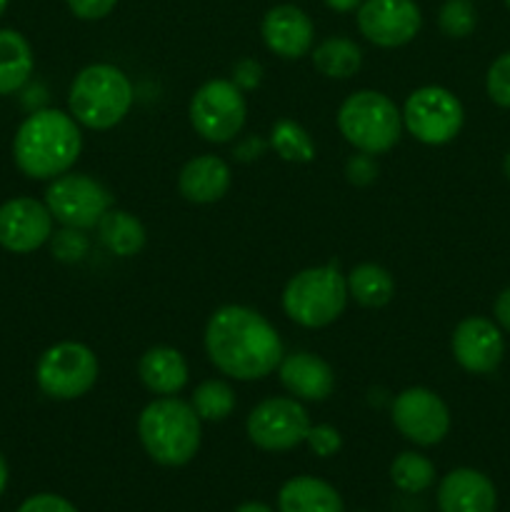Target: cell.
<instances>
[{"label":"cell","mask_w":510,"mask_h":512,"mask_svg":"<svg viewBox=\"0 0 510 512\" xmlns=\"http://www.w3.org/2000/svg\"><path fill=\"white\" fill-rule=\"evenodd\" d=\"M348 283L338 263L305 268L288 280L283 290V310L300 328H325L343 315L348 305Z\"/></svg>","instance_id":"5b68a950"},{"label":"cell","mask_w":510,"mask_h":512,"mask_svg":"<svg viewBox=\"0 0 510 512\" xmlns=\"http://www.w3.org/2000/svg\"><path fill=\"white\" fill-rule=\"evenodd\" d=\"M493 313H495V320H498L500 328H505L510 333V285L498 295V298H495Z\"/></svg>","instance_id":"74e56055"},{"label":"cell","mask_w":510,"mask_h":512,"mask_svg":"<svg viewBox=\"0 0 510 512\" xmlns=\"http://www.w3.org/2000/svg\"><path fill=\"white\" fill-rule=\"evenodd\" d=\"M503 170H505V178L510 180V150H508V155H505V160H503Z\"/></svg>","instance_id":"b9f144b4"},{"label":"cell","mask_w":510,"mask_h":512,"mask_svg":"<svg viewBox=\"0 0 510 512\" xmlns=\"http://www.w3.org/2000/svg\"><path fill=\"white\" fill-rule=\"evenodd\" d=\"M245 115V95L233 80H208L188 105L190 125L208 143H230L243 130Z\"/></svg>","instance_id":"ba28073f"},{"label":"cell","mask_w":510,"mask_h":512,"mask_svg":"<svg viewBox=\"0 0 510 512\" xmlns=\"http://www.w3.org/2000/svg\"><path fill=\"white\" fill-rule=\"evenodd\" d=\"M205 353L233 380H263L283 360V340L265 315L245 305H223L205 325Z\"/></svg>","instance_id":"6da1fadb"},{"label":"cell","mask_w":510,"mask_h":512,"mask_svg":"<svg viewBox=\"0 0 510 512\" xmlns=\"http://www.w3.org/2000/svg\"><path fill=\"white\" fill-rule=\"evenodd\" d=\"M53 235V215L35 198H13L0 205V248L28 255L43 248Z\"/></svg>","instance_id":"5bb4252c"},{"label":"cell","mask_w":510,"mask_h":512,"mask_svg":"<svg viewBox=\"0 0 510 512\" xmlns=\"http://www.w3.org/2000/svg\"><path fill=\"white\" fill-rule=\"evenodd\" d=\"M138 375L145 388L155 395H175L188 383V363L183 353L168 345L145 350L138 363Z\"/></svg>","instance_id":"ffe728a7"},{"label":"cell","mask_w":510,"mask_h":512,"mask_svg":"<svg viewBox=\"0 0 510 512\" xmlns=\"http://www.w3.org/2000/svg\"><path fill=\"white\" fill-rule=\"evenodd\" d=\"M280 512H345L338 490L313 475L290 478L278 493Z\"/></svg>","instance_id":"44dd1931"},{"label":"cell","mask_w":510,"mask_h":512,"mask_svg":"<svg viewBox=\"0 0 510 512\" xmlns=\"http://www.w3.org/2000/svg\"><path fill=\"white\" fill-rule=\"evenodd\" d=\"M95 228H98V238L105 245V250H110L118 258H133L145 245L143 223L128 210L110 208Z\"/></svg>","instance_id":"603a6c76"},{"label":"cell","mask_w":510,"mask_h":512,"mask_svg":"<svg viewBox=\"0 0 510 512\" xmlns=\"http://www.w3.org/2000/svg\"><path fill=\"white\" fill-rule=\"evenodd\" d=\"M265 150H268V143H265V140H260L258 135H248V138H243L235 145L233 155L240 163H250V160H258Z\"/></svg>","instance_id":"8d00e7d4"},{"label":"cell","mask_w":510,"mask_h":512,"mask_svg":"<svg viewBox=\"0 0 510 512\" xmlns=\"http://www.w3.org/2000/svg\"><path fill=\"white\" fill-rule=\"evenodd\" d=\"M5 485H8V463H5L3 453H0V495L5 493Z\"/></svg>","instance_id":"60d3db41"},{"label":"cell","mask_w":510,"mask_h":512,"mask_svg":"<svg viewBox=\"0 0 510 512\" xmlns=\"http://www.w3.org/2000/svg\"><path fill=\"white\" fill-rule=\"evenodd\" d=\"M450 350L463 370L473 375H490L503 363L505 340L493 320L473 315L455 325Z\"/></svg>","instance_id":"9a60e30c"},{"label":"cell","mask_w":510,"mask_h":512,"mask_svg":"<svg viewBox=\"0 0 510 512\" xmlns=\"http://www.w3.org/2000/svg\"><path fill=\"white\" fill-rule=\"evenodd\" d=\"M390 480L403 493H425L435 483V465L425 455L408 450L390 463Z\"/></svg>","instance_id":"4316f807"},{"label":"cell","mask_w":510,"mask_h":512,"mask_svg":"<svg viewBox=\"0 0 510 512\" xmlns=\"http://www.w3.org/2000/svg\"><path fill=\"white\" fill-rule=\"evenodd\" d=\"M50 250H53L55 260H60V263H80L88 255L90 240L85 238L83 230L63 228L50 235Z\"/></svg>","instance_id":"f546056e"},{"label":"cell","mask_w":510,"mask_h":512,"mask_svg":"<svg viewBox=\"0 0 510 512\" xmlns=\"http://www.w3.org/2000/svg\"><path fill=\"white\" fill-rule=\"evenodd\" d=\"M338 130L360 153L383 155L398 145L403 113L380 90H355L340 105Z\"/></svg>","instance_id":"8992f818"},{"label":"cell","mask_w":510,"mask_h":512,"mask_svg":"<svg viewBox=\"0 0 510 512\" xmlns=\"http://www.w3.org/2000/svg\"><path fill=\"white\" fill-rule=\"evenodd\" d=\"M348 295L363 308H385L395 295V280L383 265L360 263L345 275Z\"/></svg>","instance_id":"cb8c5ba5"},{"label":"cell","mask_w":510,"mask_h":512,"mask_svg":"<svg viewBox=\"0 0 510 512\" xmlns=\"http://www.w3.org/2000/svg\"><path fill=\"white\" fill-rule=\"evenodd\" d=\"M178 190L188 203H218L230 190V168L218 155H198L188 160L178 175Z\"/></svg>","instance_id":"d6986e66"},{"label":"cell","mask_w":510,"mask_h":512,"mask_svg":"<svg viewBox=\"0 0 510 512\" xmlns=\"http://www.w3.org/2000/svg\"><path fill=\"white\" fill-rule=\"evenodd\" d=\"M18 512H80L70 500L60 498L55 493H38L30 495L28 500L20 503Z\"/></svg>","instance_id":"836d02e7"},{"label":"cell","mask_w":510,"mask_h":512,"mask_svg":"<svg viewBox=\"0 0 510 512\" xmlns=\"http://www.w3.org/2000/svg\"><path fill=\"white\" fill-rule=\"evenodd\" d=\"M465 110L458 95L440 85L413 90L403 105V125L415 140L425 145H445L460 133Z\"/></svg>","instance_id":"30bf717a"},{"label":"cell","mask_w":510,"mask_h":512,"mask_svg":"<svg viewBox=\"0 0 510 512\" xmlns=\"http://www.w3.org/2000/svg\"><path fill=\"white\" fill-rule=\"evenodd\" d=\"M505 5H508V10H510V0H505Z\"/></svg>","instance_id":"ee69618b"},{"label":"cell","mask_w":510,"mask_h":512,"mask_svg":"<svg viewBox=\"0 0 510 512\" xmlns=\"http://www.w3.org/2000/svg\"><path fill=\"white\" fill-rule=\"evenodd\" d=\"M278 375L283 388L295 400H305V403H323L335 388L333 368L313 353L283 355Z\"/></svg>","instance_id":"ac0fdd59"},{"label":"cell","mask_w":510,"mask_h":512,"mask_svg":"<svg viewBox=\"0 0 510 512\" xmlns=\"http://www.w3.org/2000/svg\"><path fill=\"white\" fill-rule=\"evenodd\" d=\"M345 178H348L350 185H358V188L375 183V178H378V160H375V155L360 153V150L358 155H350L348 163H345Z\"/></svg>","instance_id":"d6a6232c"},{"label":"cell","mask_w":510,"mask_h":512,"mask_svg":"<svg viewBox=\"0 0 510 512\" xmlns=\"http://www.w3.org/2000/svg\"><path fill=\"white\" fill-rule=\"evenodd\" d=\"M485 90L495 105L510 110V50L490 63L488 75H485Z\"/></svg>","instance_id":"4dcf8cb0"},{"label":"cell","mask_w":510,"mask_h":512,"mask_svg":"<svg viewBox=\"0 0 510 512\" xmlns=\"http://www.w3.org/2000/svg\"><path fill=\"white\" fill-rule=\"evenodd\" d=\"M5 10H8V0H0V18H3Z\"/></svg>","instance_id":"7bdbcfd3"},{"label":"cell","mask_w":510,"mask_h":512,"mask_svg":"<svg viewBox=\"0 0 510 512\" xmlns=\"http://www.w3.org/2000/svg\"><path fill=\"white\" fill-rule=\"evenodd\" d=\"M270 148L288 163H310L315 158V143L308 130L290 118H280L270 130Z\"/></svg>","instance_id":"484cf974"},{"label":"cell","mask_w":510,"mask_h":512,"mask_svg":"<svg viewBox=\"0 0 510 512\" xmlns=\"http://www.w3.org/2000/svg\"><path fill=\"white\" fill-rule=\"evenodd\" d=\"M128 75L110 63H95L75 75L68 93L70 115L90 130H110L133 108Z\"/></svg>","instance_id":"277c9868"},{"label":"cell","mask_w":510,"mask_h":512,"mask_svg":"<svg viewBox=\"0 0 510 512\" xmlns=\"http://www.w3.org/2000/svg\"><path fill=\"white\" fill-rule=\"evenodd\" d=\"M235 512H275V510L265 503H243Z\"/></svg>","instance_id":"ab89813d"},{"label":"cell","mask_w":510,"mask_h":512,"mask_svg":"<svg viewBox=\"0 0 510 512\" xmlns=\"http://www.w3.org/2000/svg\"><path fill=\"white\" fill-rule=\"evenodd\" d=\"M83 135L78 120L55 108L33 110L13 138V160L25 178L53 180L80 158Z\"/></svg>","instance_id":"7a4b0ae2"},{"label":"cell","mask_w":510,"mask_h":512,"mask_svg":"<svg viewBox=\"0 0 510 512\" xmlns=\"http://www.w3.org/2000/svg\"><path fill=\"white\" fill-rule=\"evenodd\" d=\"M260 80H263V65L253 58H243L233 65V83L240 90H253L258 88Z\"/></svg>","instance_id":"d590c367"},{"label":"cell","mask_w":510,"mask_h":512,"mask_svg":"<svg viewBox=\"0 0 510 512\" xmlns=\"http://www.w3.org/2000/svg\"><path fill=\"white\" fill-rule=\"evenodd\" d=\"M323 3L328 5L330 10H335V13H353V10L360 8L363 0H323Z\"/></svg>","instance_id":"f35d334b"},{"label":"cell","mask_w":510,"mask_h":512,"mask_svg":"<svg viewBox=\"0 0 510 512\" xmlns=\"http://www.w3.org/2000/svg\"><path fill=\"white\" fill-rule=\"evenodd\" d=\"M395 430L415 445H438L450 430V410L438 393L428 388H408L395 395L390 408Z\"/></svg>","instance_id":"7c38bea8"},{"label":"cell","mask_w":510,"mask_h":512,"mask_svg":"<svg viewBox=\"0 0 510 512\" xmlns=\"http://www.w3.org/2000/svg\"><path fill=\"white\" fill-rule=\"evenodd\" d=\"M138 438L150 460L163 468H183L198 455L203 428L193 405L165 395L143 408L138 418Z\"/></svg>","instance_id":"3957f363"},{"label":"cell","mask_w":510,"mask_h":512,"mask_svg":"<svg viewBox=\"0 0 510 512\" xmlns=\"http://www.w3.org/2000/svg\"><path fill=\"white\" fill-rule=\"evenodd\" d=\"M355 13L360 35L378 48L408 45L423 28L415 0H363Z\"/></svg>","instance_id":"4fadbf2b"},{"label":"cell","mask_w":510,"mask_h":512,"mask_svg":"<svg viewBox=\"0 0 510 512\" xmlns=\"http://www.w3.org/2000/svg\"><path fill=\"white\" fill-rule=\"evenodd\" d=\"M190 405H193L200 420L220 423L235 410V393L225 380H205L195 388Z\"/></svg>","instance_id":"83f0119b"},{"label":"cell","mask_w":510,"mask_h":512,"mask_svg":"<svg viewBox=\"0 0 510 512\" xmlns=\"http://www.w3.org/2000/svg\"><path fill=\"white\" fill-rule=\"evenodd\" d=\"M313 65L325 78H353L360 70V65H363V50H360V45L355 40L335 35V38L323 40L313 50Z\"/></svg>","instance_id":"d4e9b609"},{"label":"cell","mask_w":510,"mask_h":512,"mask_svg":"<svg viewBox=\"0 0 510 512\" xmlns=\"http://www.w3.org/2000/svg\"><path fill=\"white\" fill-rule=\"evenodd\" d=\"M45 205H48L53 220H58L63 228L90 230L113 208V195L90 175L68 170L50 180L48 190H45Z\"/></svg>","instance_id":"9c48e42d"},{"label":"cell","mask_w":510,"mask_h":512,"mask_svg":"<svg viewBox=\"0 0 510 512\" xmlns=\"http://www.w3.org/2000/svg\"><path fill=\"white\" fill-rule=\"evenodd\" d=\"M310 425V415L300 400L268 398L250 410L245 433L265 453H288L305 443Z\"/></svg>","instance_id":"8fae6325"},{"label":"cell","mask_w":510,"mask_h":512,"mask_svg":"<svg viewBox=\"0 0 510 512\" xmlns=\"http://www.w3.org/2000/svg\"><path fill=\"white\" fill-rule=\"evenodd\" d=\"M305 443H308L310 453H315L318 458H330L343 448V438L333 425H310Z\"/></svg>","instance_id":"1f68e13d"},{"label":"cell","mask_w":510,"mask_h":512,"mask_svg":"<svg viewBox=\"0 0 510 512\" xmlns=\"http://www.w3.org/2000/svg\"><path fill=\"white\" fill-rule=\"evenodd\" d=\"M440 512H495L498 493L493 480L473 468H455L438 485Z\"/></svg>","instance_id":"e0dca14e"},{"label":"cell","mask_w":510,"mask_h":512,"mask_svg":"<svg viewBox=\"0 0 510 512\" xmlns=\"http://www.w3.org/2000/svg\"><path fill=\"white\" fill-rule=\"evenodd\" d=\"M478 25V13L470 0H445L438 10V28L448 38H468Z\"/></svg>","instance_id":"f1b7e54d"},{"label":"cell","mask_w":510,"mask_h":512,"mask_svg":"<svg viewBox=\"0 0 510 512\" xmlns=\"http://www.w3.org/2000/svg\"><path fill=\"white\" fill-rule=\"evenodd\" d=\"M100 373L93 350L75 340L55 343L40 355L35 365V383L43 395L53 400L83 398L95 385Z\"/></svg>","instance_id":"52a82bcc"},{"label":"cell","mask_w":510,"mask_h":512,"mask_svg":"<svg viewBox=\"0 0 510 512\" xmlns=\"http://www.w3.org/2000/svg\"><path fill=\"white\" fill-rule=\"evenodd\" d=\"M33 68V48L25 35L13 28H0V95H13L25 88Z\"/></svg>","instance_id":"7402d4cb"},{"label":"cell","mask_w":510,"mask_h":512,"mask_svg":"<svg viewBox=\"0 0 510 512\" xmlns=\"http://www.w3.org/2000/svg\"><path fill=\"white\" fill-rule=\"evenodd\" d=\"M70 13L80 20H103L118 5V0H65Z\"/></svg>","instance_id":"e575fe53"},{"label":"cell","mask_w":510,"mask_h":512,"mask_svg":"<svg viewBox=\"0 0 510 512\" xmlns=\"http://www.w3.org/2000/svg\"><path fill=\"white\" fill-rule=\"evenodd\" d=\"M260 33H263V40L270 53H275L283 60H298L313 50V20L298 5L283 3L270 8L263 15Z\"/></svg>","instance_id":"2e32d148"}]
</instances>
